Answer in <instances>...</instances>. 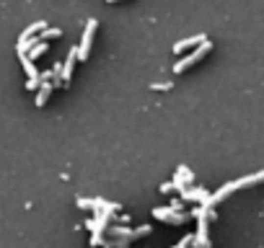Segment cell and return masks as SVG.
I'll return each mask as SVG.
<instances>
[{
    "instance_id": "cell-9",
    "label": "cell",
    "mask_w": 264,
    "mask_h": 248,
    "mask_svg": "<svg viewBox=\"0 0 264 248\" xmlns=\"http://www.w3.org/2000/svg\"><path fill=\"white\" fill-rule=\"evenodd\" d=\"M18 57H21V65H24V70H26V75H29V80H39V70H36L34 60H29L26 54H18Z\"/></svg>"
},
{
    "instance_id": "cell-18",
    "label": "cell",
    "mask_w": 264,
    "mask_h": 248,
    "mask_svg": "<svg viewBox=\"0 0 264 248\" xmlns=\"http://www.w3.org/2000/svg\"><path fill=\"white\" fill-rule=\"evenodd\" d=\"M39 86H42L39 80H26V88H29V90H39Z\"/></svg>"
},
{
    "instance_id": "cell-14",
    "label": "cell",
    "mask_w": 264,
    "mask_h": 248,
    "mask_svg": "<svg viewBox=\"0 0 264 248\" xmlns=\"http://www.w3.org/2000/svg\"><path fill=\"white\" fill-rule=\"evenodd\" d=\"M44 52H47V42H39L29 54H26V57H29V60H36V57H39V54H44Z\"/></svg>"
},
{
    "instance_id": "cell-3",
    "label": "cell",
    "mask_w": 264,
    "mask_h": 248,
    "mask_svg": "<svg viewBox=\"0 0 264 248\" xmlns=\"http://www.w3.org/2000/svg\"><path fill=\"white\" fill-rule=\"evenodd\" d=\"M153 217H156V220H163V223H168V225H184L192 215H187V212H174L171 207H156V209H153Z\"/></svg>"
},
{
    "instance_id": "cell-5",
    "label": "cell",
    "mask_w": 264,
    "mask_h": 248,
    "mask_svg": "<svg viewBox=\"0 0 264 248\" xmlns=\"http://www.w3.org/2000/svg\"><path fill=\"white\" fill-rule=\"evenodd\" d=\"M207 42V34H194V36H187V39H181V42H176L174 44V52L176 54H181L184 49H197V47H202V44Z\"/></svg>"
},
{
    "instance_id": "cell-20",
    "label": "cell",
    "mask_w": 264,
    "mask_h": 248,
    "mask_svg": "<svg viewBox=\"0 0 264 248\" xmlns=\"http://www.w3.org/2000/svg\"><path fill=\"white\" fill-rule=\"evenodd\" d=\"M171 209H174V212H181V199H174V202H171V204H168Z\"/></svg>"
},
{
    "instance_id": "cell-21",
    "label": "cell",
    "mask_w": 264,
    "mask_h": 248,
    "mask_svg": "<svg viewBox=\"0 0 264 248\" xmlns=\"http://www.w3.org/2000/svg\"><path fill=\"white\" fill-rule=\"evenodd\" d=\"M171 189H174V183H171V181H166V183H161V191H163V194H168Z\"/></svg>"
},
{
    "instance_id": "cell-10",
    "label": "cell",
    "mask_w": 264,
    "mask_h": 248,
    "mask_svg": "<svg viewBox=\"0 0 264 248\" xmlns=\"http://www.w3.org/2000/svg\"><path fill=\"white\" fill-rule=\"evenodd\" d=\"M52 83H42V86H39V90H36V101H34V104L36 106H44V104H47V98H49V93H52Z\"/></svg>"
},
{
    "instance_id": "cell-13",
    "label": "cell",
    "mask_w": 264,
    "mask_h": 248,
    "mask_svg": "<svg viewBox=\"0 0 264 248\" xmlns=\"http://www.w3.org/2000/svg\"><path fill=\"white\" fill-rule=\"evenodd\" d=\"M62 31L60 29H54V26H47V29H44L42 34H39V42H47V39H57Z\"/></svg>"
},
{
    "instance_id": "cell-12",
    "label": "cell",
    "mask_w": 264,
    "mask_h": 248,
    "mask_svg": "<svg viewBox=\"0 0 264 248\" xmlns=\"http://www.w3.org/2000/svg\"><path fill=\"white\" fill-rule=\"evenodd\" d=\"M130 238H109V241L104 243V248H130Z\"/></svg>"
},
{
    "instance_id": "cell-15",
    "label": "cell",
    "mask_w": 264,
    "mask_h": 248,
    "mask_svg": "<svg viewBox=\"0 0 264 248\" xmlns=\"http://www.w3.org/2000/svg\"><path fill=\"white\" fill-rule=\"evenodd\" d=\"M104 243H106V238H104L101 233H91V246H94V248H96V246L104 248Z\"/></svg>"
},
{
    "instance_id": "cell-19",
    "label": "cell",
    "mask_w": 264,
    "mask_h": 248,
    "mask_svg": "<svg viewBox=\"0 0 264 248\" xmlns=\"http://www.w3.org/2000/svg\"><path fill=\"white\" fill-rule=\"evenodd\" d=\"M150 88H153V90H158V88H161V90H168V88H171V83H153Z\"/></svg>"
},
{
    "instance_id": "cell-16",
    "label": "cell",
    "mask_w": 264,
    "mask_h": 248,
    "mask_svg": "<svg viewBox=\"0 0 264 248\" xmlns=\"http://www.w3.org/2000/svg\"><path fill=\"white\" fill-rule=\"evenodd\" d=\"M75 204H78V207H83V209H94V199L78 197V199H75Z\"/></svg>"
},
{
    "instance_id": "cell-11",
    "label": "cell",
    "mask_w": 264,
    "mask_h": 248,
    "mask_svg": "<svg viewBox=\"0 0 264 248\" xmlns=\"http://www.w3.org/2000/svg\"><path fill=\"white\" fill-rule=\"evenodd\" d=\"M176 173L181 176V181H184L187 186H192V183H194V173H192V168H189V165H179Z\"/></svg>"
},
{
    "instance_id": "cell-8",
    "label": "cell",
    "mask_w": 264,
    "mask_h": 248,
    "mask_svg": "<svg viewBox=\"0 0 264 248\" xmlns=\"http://www.w3.org/2000/svg\"><path fill=\"white\" fill-rule=\"evenodd\" d=\"M47 29V21H34L31 26H26V29L21 31V36H18V39H29V36H36L39 31H44Z\"/></svg>"
},
{
    "instance_id": "cell-2",
    "label": "cell",
    "mask_w": 264,
    "mask_h": 248,
    "mask_svg": "<svg viewBox=\"0 0 264 248\" xmlns=\"http://www.w3.org/2000/svg\"><path fill=\"white\" fill-rule=\"evenodd\" d=\"M210 49H213V42L207 39V42L202 44V47H197V49H194L192 54H187V57H181V60L176 62V65H174V72H184L187 68H192L194 62H199V60H202V57H205V54L210 52Z\"/></svg>"
},
{
    "instance_id": "cell-22",
    "label": "cell",
    "mask_w": 264,
    "mask_h": 248,
    "mask_svg": "<svg viewBox=\"0 0 264 248\" xmlns=\"http://www.w3.org/2000/svg\"><path fill=\"white\" fill-rule=\"evenodd\" d=\"M106 3H117V0H106Z\"/></svg>"
},
{
    "instance_id": "cell-7",
    "label": "cell",
    "mask_w": 264,
    "mask_h": 248,
    "mask_svg": "<svg viewBox=\"0 0 264 248\" xmlns=\"http://www.w3.org/2000/svg\"><path fill=\"white\" fill-rule=\"evenodd\" d=\"M259 181H264V168L257 173H249V176H243V179H236L233 183H236V189H243V186H251V183H259Z\"/></svg>"
},
{
    "instance_id": "cell-4",
    "label": "cell",
    "mask_w": 264,
    "mask_h": 248,
    "mask_svg": "<svg viewBox=\"0 0 264 248\" xmlns=\"http://www.w3.org/2000/svg\"><path fill=\"white\" fill-rule=\"evenodd\" d=\"M210 199V191L205 186H187L181 191V202H197V204H205Z\"/></svg>"
},
{
    "instance_id": "cell-1",
    "label": "cell",
    "mask_w": 264,
    "mask_h": 248,
    "mask_svg": "<svg viewBox=\"0 0 264 248\" xmlns=\"http://www.w3.org/2000/svg\"><path fill=\"white\" fill-rule=\"evenodd\" d=\"M96 26H98L96 18H88V21H86L83 36H80V44H78V60H88L91 44H94V34H96Z\"/></svg>"
},
{
    "instance_id": "cell-17",
    "label": "cell",
    "mask_w": 264,
    "mask_h": 248,
    "mask_svg": "<svg viewBox=\"0 0 264 248\" xmlns=\"http://www.w3.org/2000/svg\"><path fill=\"white\" fill-rule=\"evenodd\" d=\"M171 183H174V189H179V191H184V189H187V183L181 181V176H179V173L174 176V181H171Z\"/></svg>"
},
{
    "instance_id": "cell-6",
    "label": "cell",
    "mask_w": 264,
    "mask_h": 248,
    "mask_svg": "<svg viewBox=\"0 0 264 248\" xmlns=\"http://www.w3.org/2000/svg\"><path fill=\"white\" fill-rule=\"evenodd\" d=\"M233 191H236V183H233V181H228V183H225V186H220V189H217L215 194H210V199H207L205 204H210V207H217V204H220L223 199H228V197L233 194Z\"/></svg>"
}]
</instances>
